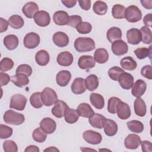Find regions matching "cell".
I'll list each match as a JSON object with an SVG mask.
<instances>
[{
    "label": "cell",
    "instance_id": "obj_46",
    "mask_svg": "<svg viewBox=\"0 0 152 152\" xmlns=\"http://www.w3.org/2000/svg\"><path fill=\"white\" fill-rule=\"evenodd\" d=\"M121 99L116 97H110L107 102V110L109 113L115 114L116 112V107Z\"/></svg>",
    "mask_w": 152,
    "mask_h": 152
},
{
    "label": "cell",
    "instance_id": "obj_18",
    "mask_svg": "<svg viewBox=\"0 0 152 152\" xmlns=\"http://www.w3.org/2000/svg\"><path fill=\"white\" fill-rule=\"evenodd\" d=\"M126 38L128 43L131 45H138L141 41V33L137 28H131L126 32Z\"/></svg>",
    "mask_w": 152,
    "mask_h": 152
},
{
    "label": "cell",
    "instance_id": "obj_27",
    "mask_svg": "<svg viewBox=\"0 0 152 152\" xmlns=\"http://www.w3.org/2000/svg\"><path fill=\"white\" fill-rule=\"evenodd\" d=\"M106 37L110 43L121 40L122 38V31L121 28L117 27H112L110 28L106 33Z\"/></svg>",
    "mask_w": 152,
    "mask_h": 152
},
{
    "label": "cell",
    "instance_id": "obj_12",
    "mask_svg": "<svg viewBox=\"0 0 152 152\" xmlns=\"http://www.w3.org/2000/svg\"><path fill=\"white\" fill-rule=\"evenodd\" d=\"M141 138L137 134H129L125 139L124 145L126 148L134 150L137 148L141 143Z\"/></svg>",
    "mask_w": 152,
    "mask_h": 152
},
{
    "label": "cell",
    "instance_id": "obj_48",
    "mask_svg": "<svg viewBox=\"0 0 152 152\" xmlns=\"http://www.w3.org/2000/svg\"><path fill=\"white\" fill-rule=\"evenodd\" d=\"M12 129L5 125H0V138L6 139L10 137L12 134Z\"/></svg>",
    "mask_w": 152,
    "mask_h": 152
},
{
    "label": "cell",
    "instance_id": "obj_29",
    "mask_svg": "<svg viewBox=\"0 0 152 152\" xmlns=\"http://www.w3.org/2000/svg\"><path fill=\"white\" fill-rule=\"evenodd\" d=\"M3 42L7 49L12 50L17 48L19 41L17 36L14 34H9L4 37Z\"/></svg>",
    "mask_w": 152,
    "mask_h": 152
},
{
    "label": "cell",
    "instance_id": "obj_16",
    "mask_svg": "<svg viewBox=\"0 0 152 152\" xmlns=\"http://www.w3.org/2000/svg\"><path fill=\"white\" fill-rule=\"evenodd\" d=\"M53 42L58 47H65L69 43V37L66 33L62 31H57L53 35Z\"/></svg>",
    "mask_w": 152,
    "mask_h": 152
},
{
    "label": "cell",
    "instance_id": "obj_4",
    "mask_svg": "<svg viewBox=\"0 0 152 152\" xmlns=\"http://www.w3.org/2000/svg\"><path fill=\"white\" fill-rule=\"evenodd\" d=\"M125 17L128 22L136 23L141 20L142 12L137 6L130 5L125 10Z\"/></svg>",
    "mask_w": 152,
    "mask_h": 152
},
{
    "label": "cell",
    "instance_id": "obj_39",
    "mask_svg": "<svg viewBox=\"0 0 152 152\" xmlns=\"http://www.w3.org/2000/svg\"><path fill=\"white\" fill-rule=\"evenodd\" d=\"M140 31L141 35V41L145 44H150L152 42V33L150 28L147 26H142Z\"/></svg>",
    "mask_w": 152,
    "mask_h": 152
},
{
    "label": "cell",
    "instance_id": "obj_28",
    "mask_svg": "<svg viewBox=\"0 0 152 152\" xmlns=\"http://www.w3.org/2000/svg\"><path fill=\"white\" fill-rule=\"evenodd\" d=\"M134 111L137 115L142 117L144 116L147 112V107L144 101L140 97H137L134 103Z\"/></svg>",
    "mask_w": 152,
    "mask_h": 152
},
{
    "label": "cell",
    "instance_id": "obj_59",
    "mask_svg": "<svg viewBox=\"0 0 152 152\" xmlns=\"http://www.w3.org/2000/svg\"><path fill=\"white\" fill-rule=\"evenodd\" d=\"M77 1L75 0H62L61 2L67 8H72L74 7L77 3Z\"/></svg>",
    "mask_w": 152,
    "mask_h": 152
},
{
    "label": "cell",
    "instance_id": "obj_58",
    "mask_svg": "<svg viewBox=\"0 0 152 152\" xmlns=\"http://www.w3.org/2000/svg\"><path fill=\"white\" fill-rule=\"evenodd\" d=\"M152 15L151 13L145 15L143 18L144 24L147 27H151L152 26Z\"/></svg>",
    "mask_w": 152,
    "mask_h": 152
},
{
    "label": "cell",
    "instance_id": "obj_61",
    "mask_svg": "<svg viewBox=\"0 0 152 152\" xmlns=\"http://www.w3.org/2000/svg\"><path fill=\"white\" fill-rule=\"evenodd\" d=\"M25 152H39V148L36 145H30L26 147V148L24 150Z\"/></svg>",
    "mask_w": 152,
    "mask_h": 152
},
{
    "label": "cell",
    "instance_id": "obj_42",
    "mask_svg": "<svg viewBox=\"0 0 152 152\" xmlns=\"http://www.w3.org/2000/svg\"><path fill=\"white\" fill-rule=\"evenodd\" d=\"M30 102L31 105L34 108H40L43 106V102L41 97V93L36 92L31 94L30 97Z\"/></svg>",
    "mask_w": 152,
    "mask_h": 152
},
{
    "label": "cell",
    "instance_id": "obj_30",
    "mask_svg": "<svg viewBox=\"0 0 152 152\" xmlns=\"http://www.w3.org/2000/svg\"><path fill=\"white\" fill-rule=\"evenodd\" d=\"M11 81L18 87H23L29 83L28 76L24 74H16L11 77Z\"/></svg>",
    "mask_w": 152,
    "mask_h": 152
},
{
    "label": "cell",
    "instance_id": "obj_23",
    "mask_svg": "<svg viewBox=\"0 0 152 152\" xmlns=\"http://www.w3.org/2000/svg\"><path fill=\"white\" fill-rule=\"evenodd\" d=\"M77 111L80 116L87 118L92 117L94 114V112L90 105L86 103H80L77 107Z\"/></svg>",
    "mask_w": 152,
    "mask_h": 152
},
{
    "label": "cell",
    "instance_id": "obj_26",
    "mask_svg": "<svg viewBox=\"0 0 152 152\" xmlns=\"http://www.w3.org/2000/svg\"><path fill=\"white\" fill-rule=\"evenodd\" d=\"M106 118L101 114L94 113V115L88 119L90 124L94 128L102 129L103 128Z\"/></svg>",
    "mask_w": 152,
    "mask_h": 152
},
{
    "label": "cell",
    "instance_id": "obj_25",
    "mask_svg": "<svg viewBox=\"0 0 152 152\" xmlns=\"http://www.w3.org/2000/svg\"><path fill=\"white\" fill-rule=\"evenodd\" d=\"M104 132L107 136H113L118 131V125L114 121L110 119H106L104 126Z\"/></svg>",
    "mask_w": 152,
    "mask_h": 152
},
{
    "label": "cell",
    "instance_id": "obj_20",
    "mask_svg": "<svg viewBox=\"0 0 152 152\" xmlns=\"http://www.w3.org/2000/svg\"><path fill=\"white\" fill-rule=\"evenodd\" d=\"M71 91L75 94H81L86 90L85 80L83 78H76L74 79L71 86Z\"/></svg>",
    "mask_w": 152,
    "mask_h": 152
},
{
    "label": "cell",
    "instance_id": "obj_47",
    "mask_svg": "<svg viewBox=\"0 0 152 152\" xmlns=\"http://www.w3.org/2000/svg\"><path fill=\"white\" fill-rule=\"evenodd\" d=\"M14 66V62L9 58H4L0 64V70L1 72H5L11 69Z\"/></svg>",
    "mask_w": 152,
    "mask_h": 152
},
{
    "label": "cell",
    "instance_id": "obj_50",
    "mask_svg": "<svg viewBox=\"0 0 152 152\" xmlns=\"http://www.w3.org/2000/svg\"><path fill=\"white\" fill-rule=\"evenodd\" d=\"M3 148L5 152H17L18 147L16 143L12 140H7L4 142Z\"/></svg>",
    "mask_w": 152,
    "mask_h": 152
},
{
    "label": "cell",
    "instance_id": "obj_41",
    "mask_svg": "<svg viewBox=\"0 0 152 152\" xmlns=\"http://www.w3.org/2000/svg\"><path fill=\"white\" fill-rule=\"evenodd\" d=\"M125 7L121 4L114 5L112 8V15L116 19H122L125 17Z\"/></svg>",
    "mask_w": 152,
    "mask_h": 152
},
{
    "label": "cell",
    "instance_id": "obj_60",
    "mask_svg": "<svg viewBox=\"0 0 152 152\" xmlns=\"http://www.w3.org/2000/svg\"><path fill=\"white\" fill-rule=\"evenodd\" d=\"M142 6L147 10H151L152 8V1L151 0H141L140 1Z\"/></svg>",
    "mask_w": 152,
    "mask_h": 152
},
{
    "label": "cell",
    "instance_id": "obj_1",
    "mask_svg": "<svg viewBox=\"0 0 152 152\" xmlns=\"http://www.w3.org/2000/svg\"><path fill=\"white\" fill-rule=\"evenodd\" d=\"M94 41L90 37H80L75 39L74 42V48L78 52H90L95 49Z\"/></svg>",
    "mask_w": 152,
    "mask_h": 152
},
{
    "label": "cell",
    "instance_id": "obj_52",
    "mask_svg": "<svg viewBox=\"0 0 152 152\" xmlns=\"http://www.w3.org/2000/svg\"><path fill=\"white\" fill-rule=\"evenodd\" d=\"M82 22V18L80 15H74L69 17L67 25L76 28L77 26Z\"/></svg>",
    "mask_w": 152,
    "mask_h": 152
},
{
    "label": "cell",
    "instance_id": "obj_45",
    "mask_svg": "<svg viewBox=\"0 0 152 152\" xmlns=\"http://www.w3.org/2000/svg\"><path fill=\"white\" fill-rule=\"evenodd\" d=\"M124 72V71L123 69L119 66H113L111 68H110L108 71V75L109 77L114 80V81H118L119 76Z\"/></svg>",
    "mask_w": 152,
    "mask_h": 152
},
{
    "label": "cell",
    "instance_id": "obj_49",
    "mask_svg": "<svg viewBox=\"0 0 152 152\" xmlns=\"http://www.w3.org/2000/svg\"><path fill=\"white\" fill-rule=\"evenodd\" d=\"M76 29L80 34H88L91 31L92 26L88 22L82 21L77 26Z\"/></svg>",
    "mask_w": 152,
    "mask_h": 152
},
{
    "label": "cell",
    "instance_id": "obj_53",
    "mask_svg": "<svg viewBox=\"0 0 152 152\" xmlns=\"http://www.w3.org/2000/svg\"><path fill=\"white\" fill-rule=\"evenodd\" d=\"M152 68L150 65H147L144 66L141 69V74L145 78L151 80L152 79Z\"/></svg>",
    "mask_w": 152,
    "mask_h": 152
},
{
    "label": "cell",
    "instance_id": "obj_19",
    "mask_svg": "<svg viewBox=\"0 0 152 152\" xmlns=\"http://www.w3.org/2000/svg\"><path fill=\"white\" fill-rule=\"evenodd\" d=\"M39 11L38 5L34 2L26 3L22 8V12L24 15L28 18H34L35 14Z\"/></svg>",
    "mask_w": 152,
    "mask_h": 152
},
{
    "label": "cell",
    "instance_id": "obj_6",
    "mask_svg": "<svg viewBox=\"0 0 152 152\" xmlns=\"http://www.w3.org/2000/svg\"><path fill=\"white\" fill-rule=\"evenodd\" d=\"M40 42V39L39 35L36 33L30 32L25 36L23 43L26 48L28 49H34L39 45Z\"/></svg>",
    "mask_w": 152,
    "mask_h": 152
},
{
    "label": "cell",
    "instance_id": "obj_17",
    "mask_svg": "<svg viewBox=\"0 0 152 152\" xmlns=\"http://www.w3.org/2000/svg\"><path fill=\"white\" fill-rule=\"evenodd\" d=\"M146 88L147 84L145 82L144 80L140 79L137 80L136 82L134 84L132 87L131 93L134 97H140L144 94Z\"/></svg>",
    "mask_w": 152,
    "mask_h": 152
},
{
    "label": "cell",
    "instance_id": "obj_43",
    "mask_svg": "<svg viewBox=\"0 0 152 152\" xmlns=\"http://www.w3.org/2000/svg\"><path fill=\"white\" fill-rule=\"evenodd\" d=\"M32 137L35 141L37 142H43L46 140L47 135L46 133L40 127L36 128L33 131Z\"/></svg>",
    "mask_w": 152,
    "mask_h": 152
},
{
    "label": "cell",
    "instance_id": "obj_44",
    "mask_svg": "<svg viewBox=\"0 0 152 152\" xmlns=\"http://www.w3.org/2000/svg\"><path fill=\"white\" fill-rule=\"evenodd\" d=\"M134 53L139 59H143L151 56V46L147 48H140L134 50Z\"/></svg>",
    "mask_w": 152,
    "mask_h": 152
},
{
    "label": "cell",
    "instance_id": "obj_37",
    "mask_svg": "<svg viewBox=\"0 0 152 152\" xmlns=\"http://www.w3.org/2000/svg\"><path fill=\"white\" fill-rule=\"evenodd\" d=\"M8 22L9 25L14 29H19L23 27L24 24V21L23 18L18 15H11L8 20Z\"/></svg>",
    "mask_w": 152,
    "mask_h": 152
},
{
    "label": "cell",
    "instance_id": "obj_31",
    "mask_svg": "<svg viewBox=\"0 0 152 152\" xmlns=\"http://www.w3.org/2000/svg\"><path fill=\"white\" fill-rule=\"evenodd\" d=\"M79 116H80L76 110L69 108L68 106L65 109L64 112V117L65 121L67 123L71 124L75 123L78 120Z\"/></svg>",
    "mask_w": 152,
    "mask_h": 152
},
{
    "label": "cell",
    "instance_id": "obj_34",
    "mask_svg": "<svg viewBox=\"0 0 152 152\" xmlns=\"http://www.w3.org/2000/svg\"><path fill=\"white\" fill-rule=\"evenodd\" d=\"M90 100L91 104L97 109H102L104 106V98L99 93H91L90 96Z\"/></svg>",
    "mask_w": 152,
    "mask_h": 152
},
{
    "label": "cell",
    "instance_id": "obj_36",
    "mask_svg": "<svg viewBox=\"0 0 152 152\" xmlns=\"http://www.w3.org/2000/svg\"><path fill=\"white\" fill-rule=\"evenodd\" d=\"M85 86L86 88L90 91L95 90L99 86L98 77L94 74L88 75L85 80Z\"/></svg>",
    "mask_w": 152,
    "mask_h": 152
},
{
    "label": "cell",
    "instance_id": "obj_11",
    "mask_svg": "<svg viewBox=\"0 0 152 152\" xmlns=\"http://www.w3.org/2000/svg\"><path fill=\"white\" fill-rule=\"evenodd\" d=\"M134 77L128 72H123L119 77L118 81L121 87L125 90H129L134 85Z\"/></svg>",
    "mask_w": 152,
    "mask_h": 152
},
{
    "label": "cell",
    "instance_id": "obj_33",
    "mask_svg": "<svg viewBox=\"0 0 152 152\" xmlns=\"http://www.w3.org/2000/svg\"><path fill=\"white\" fill-rule=\"evenodd\" d=\"M49 54L45 50H40L36 53L35 61L39 65H46L49 63Z\"/></svg>",
    "mask_w": 152,
    "mask_h": 152
},
{
    "label": "cell",
    "instance_id": "obj_2",
    "mask_svg": "<svg viewBox=\"0 0 152 152\" xmlns=\"http://www.w3.org/2000/svg\"><path fill=\"white\" fill-rule=\"evenodd\" d=\"M3 119L6 124L14 125H20L25 121L24 116L22 113L16 112L12 110L6 111L3 116Z\"/></svg>",
    "mask_w": 152,
    "mask_h": 152
},
{
    "label": "cell",
    "instance_id": "obj_56",
    "mask_svg": "<svg viewBox=\"0 0 152 152\" xmlns=\"http://www.w3.org/2000/svg\"><path fill=\"white\" fill-rule=\"evenodd\" d=\"M78 3L80 7L86 11H88L91 7V1L90 0H79Z\"/></svg>",
    "mask_w": 152,
    "mask_h": 152
},
{
    "label": "cell",
    "instance_id": "obj_3",
    "mask_svg": "<svg viewBox=\"0 0 152 152\" xmlns=\"http://www.w3.org/2000/svg\"><path fill=\"white\" fill-rule=\"evenodd\" d=\"M41 97L43 104L46 106H50L58 100L56 92L50 87H46L43 89L41 92Z\"/></svg>",
    "mask_w": 152,
    "mask_h": 152
},
{
    "label": "cell",
    "instance_id": "obj_24",
    "mask_svg": "<svg viewBox=\"0 0 152 152\" xmlns=\"http://www.w3.org/2000/svg\"><path fill=\"white\" fill-rule=\"evenodd\" d=\"M68 14L64 11H58L53 15L54 23L58 26L66 25L69 20Z\"/></svg>",
    "mask_w": 152,
    "mask_h": 152
},
{
    "label": "cell",
    "instance_id": "obj_21",
    "mask_svg": "<svg viewBox=\"0 0 152 152\" xmlns=\"http://www.w3.org/2000/svg\"><path fill=\"white\" fill-rule=\"evenodd\" d=\"M67 106L68 105L65 102L58 100L54 104V106L52 107L51 112L55 117L61 118L64 116V112Z\"/></svg>",
    "mask_w": 152,
    "mask_h": 152
},
{
    "label": "cell",
    "instance_id": "obj_22",
    "mask_svg": "<svg viewBox=\"0 0 152 152\" xmlns=\"http://www.w3.org/2000/svg\"><path fill=\"white\" fill-rule=\"evenodd\" d=\"M71 78V74L67 70L60 71L56 77V83L61 87H65L68 84Z\"/></svg>",
    "mask_w": 152,
    "mask_h": 152
},
{
    "label": "cell",
    "instance_id": "obj_9",
    "mask_svg": "<svg viewBox=\"0 0 152 152\" xmlns=\"http://www.w3.org/2000/svg\"><path fill=\"white\" fill-rule=\"evenodd\" d=\"M111 49L113 53L117 56L123 55L126 53L128 50V47L126 43L121 39L112 43Z\"/></svg>",
    "mask_w": 152,
    "mask_h": 152
},
{
    "label": "cell",
    "instance_id": "obj_40",
    "mask_svg": "<svg viewBox=\"0 0 152 152\" xmlns=\"http://www.w3.org/2000/svg\"><path fill=\"white\" fill-rule=\"evenodd\" d=\"M128 129L134 133H141L144 130L143 124L137 120H132L127 122Z\"/></svg>",
    "mask_w": 152,
    "mask_h": 152
},
{
    "label": "cell",
    "instance_id": "obj_57",
    "mask_svg": "<svg viewBox=\"0 0 152 152\" xmlns=\"http://www.w3.org/2000/svg\"><path fill=\"white\" fill-rule=\"evenodd\" d=\"M0 32L2 33L5 31L8 27L9 23L8 22L5 20V19H4L3 18H0Z\"/></svg>",
    "mask_w": 152,
    "mask_h": 152
},
{
    "label": "cell",
    "instance_id": "obj_7",
    "mask_svg": "<svg viewBox=\"0 0 152 152\" xmlns=\"http://www.w3.org/2000/svg\"><path fill=\"white\" fill-rule=\"evenodd\" d=\"M83 137L87 142L93 145L99 144L102 140V135L93 130H87L84 131L83 134Z\"/></svg>",
    "mask_w": 152,
    "mask_h": 152
},
{
    "label": "cell",
    "instance_id": "obj_35",
    "mask_svg": "<svg viewBox=\"0 0 152 152\" xmlns=\"http://www.w3.org/2000/svg\"><path fill=\"white\" fill-rule=\"evenodd\" d=\"M121 66L126 70L132 71L136 69L137 64L131 56H126L122 58L120 62Z\"/></svg>",
    "mask_w": 152,
    "mask_h": 152
},
{
    "label": "cell",
    "instance_id": "obj_13",
    "mask_svg": "<svg viewBox=\"0 0 152 152\" xmlns=\"http://www.w3.org/2000/svg\"><path fill=\"white\" fill-rule=\"evenodd\" d=\"M117 115L121 119H127L131 116V109L129 106L121 100L119 102L116 107Z\"/></svg>",
    "mask_w": 152,
    "mask_h": 152
},
{
    "label": "cell",
    "instance_id": "obj_54",
    "mask_svg": "<svg viewBox=\"0 0 152 152\" xmlns=\"http://www.w3.org/2000/svg\"><path fill=\"white\" fill-rule=\"evenodd\" d=\"M10 81V77L7 73L1 72H0V85L1 87L6 86Z\"/></svg>",
    "mask_w": 152,
    "mask_h": 152
},
{
    "label": "cell",
    "instance_id": "obj_51",
    "mask_svg": "<svg viewBox=\"0 0 152 152\" xmlns=\"http://www.w3.org/2000/svg\"><path fill=\"white\" fill-rule=\"evenodd\" d=\"M32 68L28 64H21L19 65L16 69V74H24L28 77L30 76L32 74Z\"/></svg>",
    "mask_w": 152,
    "mask_h": 152
},
{
    "label": "cell",
    "instance_id": "obj_38",
    "mask_svg": "<svg viewBox=\"0 0 152 152\" xmlns=\"http://www.w3.org/2000/svg\"><path fill=\"white\" fill-rule=\"evenodd\" d=\"M93 10L95 14L99 15H103L107 12V5L106 3L103 1H97L93 4Z\"/></svg>",
    "mask_w": 152,
    "mask_h": 152
},
{
    "label": "cell",
    "instance_id": "obj_8",
    "mask_svg": "<svg viewBox=\"0 0 152 152\" xmlns=\"http://www.w3.org/2000/svg\"><path fill=\"white\" fill-rule=\"evenodd\" d=\"M34 22L40 27L48 26L50 22L49 14L45 11H39L34 16Z\"/></svg>",
    "mask_w": 152,
    "mask_h": 152
},
{
    "label": "cell",
    "instance_id": "obj_55",
    "mask_svg": "<svg viewBox=\"0 0 152 152\" xmlns=\"http://www.w3.org/2000/svg\"><path fill=\"white\" fill-rule=\"evenodd\" d=\"M140 144L141 145L142 151L144 152H151L152 151V145L151 142L149 141L144 140L141 141Z\"/></svg>",
    "mask_w": 152,
    "mask_h": 152
},
{
    "label": "cell",
    "instance_id": "obj_10",
    "mask_svg": "<svg viewBox=\"0 0 152 152\" xmlns=\"http://www.w3.org/2000/svg\"><path fill=\"white\" fill-rule=\"evenodd\" d=\"M96 65L94 57L90 55H83L80 56L78 61V65L82 69H90L93 68Z\"/></svg>",
    "mask_w": 152,
    "mask_h": 152
},
{
    "label": "cell",
    "instance_id": "obj_32",
    "mask_svg": "<svg viewBox=\"0 0 152 152\" xmlns=\"http://www.w3.org/2000/svg\"><path fill=\"white\" fill-rule=\"evenodd\" d=\"M94 59L99 64H104L109 59V54L104 48L97 49L94 53Z\"/></svg>",
    "mask_w": 152,
    "mask_h": 152
},
{
    "label": "cell",
    "instance_id": "obj_62",
    "mask_svg": "<svg viewBox=\"0 0 152 152\" xmlns=\"http://www.w3.org/2000/svg\"><path fill=\"white\" fill-rule=\"evenodd\" d=\"M44 151H59V150L55 147H49V148L44 150Z\"/></svg>",
    "mask_w": 152,
    "mask_h": 152
},
{
    "label": "cell",
    "instance_id": "obj_5",
    "mask_svg": "<svg viewBox=\"0 0 152 152\" xmlns=\"http://www.w3.org/2000/svg\"><path fill=\"white\" fill-rule=\"evenodd\" d=\"M27 101V99L24 96L21 94H14L11 97L10 107L17 110H23L25 109Z\"/></svg>",
    "mask_w": 152,
    "mask_h": 152
},
{
    "label": "cell",
    "instance_id": "obj_15",
    "mask_svg": "<svg viewBox=\"0 0 152 152\" xmlns=\"http://www.w3.org/2000/svg\"><path fill=\"white\" fill-rule=\"evenodd\" d=\"M40 127L48 134H52L56 128L55 121L50 118H45L40 122Z\"/></svg>",
    "mask_w": 152,
    "mask_h": 152
},
{
    "label": "cell",
    "instance_id": "obj_14",
    "mask_svg": "<svg viewBox=\"0 0 152 152\" xmlns=\"http://www.w3.org/2000/svg\"><path fill=\"white\" fill-rule=\"evenodd\" d=\"M73 55L68 51H64L58 54L57 56V62L62 66H68L73 62Z\"/></svg>",
    "mask_w": 152,
    "mask_h": 152
}]
</instances>
